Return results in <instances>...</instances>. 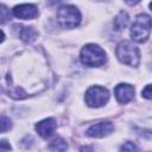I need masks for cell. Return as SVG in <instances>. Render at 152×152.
Segmentation results:
<instances>
[{
  "label": "cell",
  "mask_w": 152,
  "mask_h": 152,
  "mask_svg": "<svg viewBox=\"0 0 152 152\" xmlns=\"http://www.w3.org/2000/svg\"><path fill=\"white\" fill-rule=\"evenodd\" d=\"M152 30V19L147 14H139L131 26V37L138 43H144L150 37Z\"/></svg>",
  "instance_id": "1"
},
{
  "label": "cell",
  "mask_w": 152,
  "mask_h": 152,
  "mask_svg": "<svg viewBox=\"0 0 152 152\" xmlns=\"http://www.w3.org/2000/svg\"><path fill=\"white\" fill-rule=\"evenodd\" d=\"M116 57L121 63L127 64L129 66H138L140 62L139 49L128 40H124L118 45Z\"/></svg>",
  "instance_id": "2"
},
{
  "label": "cell",
  "mask_w": 152,
  "mask_h": 152,
  "mask_svg": "<svg viewBox=\"0 0 152 152\" xmlns=\"http://www.w3.org/2000/svg\"><path fill=\"white\" fill-rule=\"evenodd\" d=\"M81 61L88 66H101L106 62V53L99 45L87 44L81 50Z\"/></svg>",
  "instance_id": "3"
},
{
  "label": "cell",
  "mask_w": 152,
  "mask_h": 152,
  "mask_svg": "<svg viewBox=\"0 0 152 152\" xmlns=\"http://www.w3.org/2000/svg\"><path fill=\"white\" fill-rule=\"evenodd\" d=\"M57 21L64 28H74L81 23V13L75 6H62L57 11Z\"/></svg>",
  "instance_id": "4"
},
{
  "label": "cell",
  "mask_w": 152,
  "mask_h": 152,
  "mask_svg": "<svg viewBox=\"0 0 152 152\" xmlns=\"http://www.w3.org/2000/svg\"><path fill=\"white\" fill-rule=\"evenodd\" d=\"M109 100V93L106 88L94 86L90 87L86 93V102L89 107H101Z\"/></svg>",
  "instance_id": "5"
},
{
  "label": "cell",
  "mask_w": 152,
  "mask_h": 152,
  "mask_svg": "<svg viewBox=\"0 0 152 152\" xmlns=\"http://www.w3.org/2000/svg\"><path fill=\"white\" fill-rule=\"evenodd\" d=\"M113 129H114V126L112 122L102 121V122H97V124L90 126L87 129V135L91 137V138H102V137L110 134L113 132Z\"/></svg>",
  "instance_id": "6"
},
{
  "label": "cell",
  "mask_w": 152,
  "mask_h": 152,
  "mask_svg": "<svg viewBox=\"0 0 152 152\" xmlns=\"http://www.w3.org/2000/svg\"><path fill=\"white\" fill-rule=\"evenodd\" d=\"M115 97L119 103H127L129 102L134 96V88L131 84L127 83H120L114 89Z\"/></svg>",
  "instance_id": "7"
},
{
  "label": "cell",
  "mask_w": 152,
  "mask_h": 152,
  "mask_svg": "<svg viewBox=\"0 0 152 152\" xmlns=\"http://www.w3.org/2000/svg\"><path fill=\"white\" fill-rule=\"evenodd\" d=\"M13 14L19 19H33L38 15V8L32 4H21L13 8Z\"/></svg>",
  "instance_id": "8"
},
{
  "label": "cell",
  "mask_w": 152,
  "mask_h": 152,
  "mask_svg": "<svg viewBox=\"0 0 152 152\" xmlns=\"http://www.w3.org/2000/svg\"><path fill=\"white\" fill-rule=\"evenodd\" d=\"M55 129H56V121L52 118L44 119L36 125V131L38 132V134L42 138H45V139L51 137L53 134Z\"/></svg>",
  "instance_id": "9"
},
{
  "label": "cell",
  "mask_w": 152,
  "mask_h": 152,
  "mask_svg": "<svg viewBox=\"0 0 152 152\" xmlns=\"http://www.w3.org/2000/svg\"><path fill=\"white\" fill-rule=\"evenodd\" d=\"M19 36H20V39L25 43H32L36 40L37 38V31L33 28V27H28V26H20V30H19Z\"/></svg>",
  "instance_id": "10"
},
{
  "label": "cell",
  "mask_w": 152,
  "mask_h": 152,
  "mask_svg": "<svg viewBox=\"0 0 152 152\" xmlns=\"http://www.w3.org/2000/svg\"><path fill=\"white\" fill-rule=\"evenodd\" d=\"M113 24H114V28H115L116 31H120V30L125 28V27L127 26V24H128V14H127L126 12H120V13L115 17Z\"/></svg>",
  "instance_id": "11"
},
{
  "label": "cell",
  "mask_w": 152,
  "mask_h": 152,
  "mask_svg": "<svg viewBox=\"0 0 152 152\" xmlns=\"http://www.w3.org/2000/svg\"><path fill=\"white\" fill-rule=\"evenodd\" d=\"M66 148H68L66 142H65L63 139H61V138L55 139V140L50 144V150H52V151H65Z\"/></svg>",
  "instance_id": "12"
},
{
  "label": "cell",
  "mask_w": 152,
  "mask_h": 152,
  "mask_svg": "<svg viewBox=\"0 0 152 152\" xmlns=\"http://www.w3.org/2000/svg\"><path fill=\"white\" fill-rule=\"evenodd\" d=\"M0 126H1V133H5L7 129H10L12 127L11 120L8 118H6L5 115H1V121H0Z\"/></svg>",
  "instance_id": "13"
},
{
  "label": "cell",
  "mask_w": 152,
  "mask_h": 152,
  "mask_svg": "<svg viewBox=\"0 0 152 152\" xmlns=\"http://www.w3.org/2000/svg\"><path fill=\"white\" fill-rule=\"evenodd\" d=\"M0 12H1V24H5L10 19V12L7 11V8H6L5 5H1Z\"/></svg>",
  "instance_id": "14"
},
{
  "label": "cell",
  "mask_w": 152,
  "mask_h": 152,
  "mask_svg": "<svg viewBox=\"0 0 152 152\" xmlns=\"http://www.w3.org/2000/svg\"><path fill=\"white\" fill-rule=\"evenodd\" d=\"M141 95L145 97V99H148V100H152V84H148L144 88V90L141 91Z\"/></svg>",
  "instance_id": "15"
},
{
  "label": "cell",
  "mask_w": 152,
  "mask_h": 152,
  "mask_svg": "<svg viewBox=\"0 0 152 152\" xmlns=\"http://www.w3.org/2000/svg\"><path fill=\"white\" fill-rule=\"evenodd\" d=\"M121 150H124V151H127V150H129V151H133V150H137V146H135L133 142L128 141V142H126L125 145H122Z\"/></svg>",
  "instance_id": "16"
},
{
  "label": "cell",
  "mask_w": 152,
  "mask_h": 152,
  "mask_svg": "<svg viewBox=\"0 0 152 152\" xmlns=\"http://www.w3.org/2000/svg\"><path fill=\"white\" fill-rule=\"evenodd\" d=\"M7 150H11V146L6 144L5 140H1V144H0V151H7Z\"/></svg>",
  "instance_id": "17"
},
{
  "label": "cell",
  "mask_w": 152,
  "mask_h": 152,
  "mask_svg": "<svg viewBox=\"0 0 152 152\" xmlns=\"http://www.w3.org/2000/svg\"><path fill=\"white\" fill-rule=\"evenodd\" d=\"M63 0H48V4L50 5V6H56V5H58V4H61Z\"/></svg>",
  "instance_id": "18"
},
{
  "label": "cell",
  "mask_w": 152,
  "mask_h": 152,
  "mask_svg": "<svg viewBox=\"0 0 152 152\" xmlns=\"http://www.w3.org/2000/svg\"><path fill=\"white\" fill-rule=\"evenodd\" d=\"M139 1H140V0H125V2H126L127 5H129V6H134V5H137Z\"/></svg>",
  "instance_id": "19"
},
{
  "label": "cell",
  "mask_w": 152,
  "mask_h": 152,
  "mask_svg": "<svg viewBox=\"0 0 152 152\" xmlns=\"http://www.w3.org/2000/svg\"><path fill=\"white\" fill-rule=\"evenodd\" d=\"M150 8H151V11H152V2L150 4Z\"/></svg>",
  "instance_id": "20"
}]
</instances>
